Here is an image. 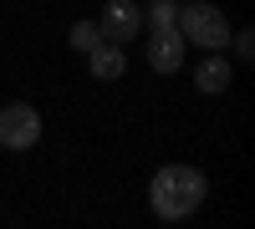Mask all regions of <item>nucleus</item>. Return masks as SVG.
<instances>
[{
	"label": "nucleus",
	"mask_w": 255,
	"mask_h": 229,
	"mask_svg": "<svg viewBox=\"0 0 255 229\" xmlns=\"http://www.w3.org/2000/svg\"><path fill=\"white\" fill-rule=\"evenodd\" d=\"M179 36L189 46L225 51L230 46V20H225L220 5H209V0H189V5H179Z\"/></svg>",
	"instance_id": "nucleus-2"
},
{
	"label": "nucleus",
	"mask_w": 255,
	"mask_h": 229,
	"mask_svg": "<svg viewBox=\"0 0 255 229\" xmlns=\"http://www.w3.org/2000/svg\"><path fill=\"white\" fill-rule=\"evenodd\" d=\"M67 41H72V51H82V56H87V51L97 46V41H102V31H97V20H72Z\"/></svg>",
	"instance_id": "nucleus-9"
},
{
	"label": "nucleus",
	"mask_w": 255,
	"mask_h": 229,
	"mask_svg": "<svg viewBox=\"0 0 255 229\" xmlns=\"http://www.w3.org/2000/svg\"><path fill=\"white\" fill-rule=\"evenodd\" d=\"M41 143V112L31 102H10L0 107V148L5 153H31Z\"/></svg>",
	"instance_id": "nucleus-3"
},
{
	"label": "nucleus",
	"mask_w": 255,
	"mask_h": 229,
	"mask_svg": "<svg viewBox=\"0 0 255 229\" xmlns=\"http://www.w3.org/2000/svg\"><path fill=\"white\" fill-rule=\"evenodd\" d=\"M87 67H92L97 81H118L128 72V51L118 46V41H97V46L87 51Z\"/></svg>",
	"instance_id": "nucleus-6"
},
{
	"label": "nucleus",
	"mask_w": 255,
	"mask_h": 229,
	"mask_svg": "<svg viewBox=\"0 0 255 229\" xmlns=\"http://www.w3.org/2000/svg\"><path fill=\"white\" fill-rule=\"evenodd\" d=\"M204 194H209V178L189 163H163L148 183V204H153L158 219H189L204 204Z\"/></svg>",
	"instance_id": "nucleus-1"
},
{
	"label": "nucleus",
	"mask_w": 255,
	"mask_h": 229,
	"mask_svg": "<svg viewBox=\"0 0 255 229\" xmlns=\"http://www.w3.org/2000/svg\"><path fill=\"white\" fill-rule=\"evenodd\" d=\"M230 76H235V72H230V61H225L220 51H209L199 67H194V87L215 97V92H225V87H230Z\"/></svg>",
	"instance_id": "nucleus-7"
},
{
	"label": "nucleus",
	"mask_w": 255,
	"mask_h": 229,
	"mask_svg": "<svg viewBox=\"0 0 255 229\" xmlns=\"http://www.w3.org/2000/svg\"><path fill=\"white\" fill-rule=\"evenodd\" d=\"M184 46H189V41L179 36V26L174 31H153V36H148V67H153L158 76L184 72Z\"/></svg>",
	"instance_id": "nucleus-5"
},
{
	"label": "nucleus",
	"mask_w": 255,
	"mask_h": 229,
	"mask_svg": "<svg viewBox=\"0 0 255 229\" xmlns=\"http://www.w3.org/2000/svg\"><path fill=\"white\" fill-rule=\"evenodd\" d=\"M230 41H235V56H240V61L255 56V36H250V31H230Z\"/></svg>",
	"instance_id": "nucleus-10"
},
{
	"label": "nucleus",
	"mask_w": 255,
	"mask_h": 229,
	"mask_svg": "<svg viewBox=\"0 0 255 229\" xmlns=\"http://www.w3.org/2000/svg\"><path fill=\"white\" fill-rule=\"evenodd\" d=\"M97 31H102V41L128 46L133 36H143V5H138V0H108V5H102Z\"/></svg>",
	"instance_id": "nucleus-4"
},
{
	"label": "nucleus",
	"mask_w": 255,
	"mask_h": 229,
	"mask_svg": "<svg viewBox=\"0 0 255 229\" xmlns=\"http://www.w3.org/2000/svg\"><path fill=\"white\" fill-rule=\"evenodd\" d=\"M143 26L148 31H174L179 26V0H153V5L143 10Z\"/></svg>",
	"instance_id": "nucleus-8"
}]
</instances>
